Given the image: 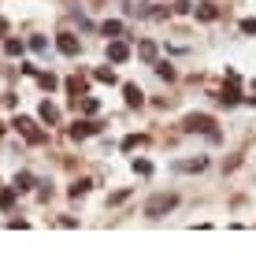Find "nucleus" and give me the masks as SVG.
I'll return each instance as SVG.
<instances>
[{
  "mask_svg": "<svg viewBox=\"0 0 256 256\" xmlns=\"http://www.w3.org/2000/svg\"><path fill=\"white\" fill-rule=\"evenodd\" d=\"M171 208H174V197H156V200L145 204V216H164V212H171Z\"/></svg>",
  "mask_w": 256,
  "mask_h": 256,
  "instance_id": "nucleus-1",
  "label": "nucleus"
},
{
  "mask_svg": "<svg viewBox=\"0 0 256 256\" xmlns=\"http://www.w3.org/2000/svg\"><path fill=\"white\" fill-rule=\"evenodd\" d=\"M212 126H216V122H212L208 116H190V119H186V130H200V134H212V138H216V130H212Z\"/></svg>",
  "mask_w": 256,
  "mask_h": 256,
  "instance_id": "nucleus-2",
  "label": "nucleus"
},
{
  "mask_svg": "<svg viewBox=\"0 0 256 256\" xmlns=\"http://www.w3.org/2000/svg\"><path fill=\"white\" fill-rule=\"evenodd\" d=\"M56 45H60V52H64V56H78V38H74V34H60Z\"/></svg>",
  "mask_w": 256,
  "mask_h": 256,
  "instance_id": "nucleus-3",
  "label": "nucleus"
},
{
  "mask_svg": "<svg viewBox=\"0 0 256 256\" xmlns=\"http://www.w3.org/2000/svg\"><path fill=\"white\" fill-rule=\"evenodd\" d=\"M15 126H19V130H22V134H26V141H34V145H38V141H45V134H41V130H38V126H34V122H30V119H19V122H15Z\"/></svg>",
  "mask_w": 256,
  "mask_h": 256,
  "instance_id": "nucleus-4",
  "label": "nucleus"
},
{
  "mask_svg": "<svg viewBox=\"0 0 256 256\" xmlns=\"http://www.w3.org/2000/svg\"><path fill=\"white\" fill-rule=\"evenodd\" d=\"M126 56H130V48L122 45V41H112V45H108V60H112V64H122Z\"/></svg>",
  "mask_w": 256,
  "mask_h": 256,
  "instance_id": "nucleus-5",
  "label": "nucleus"
},
{
  "mask_svg": "<svg viewBox=\"0 0 256 256\" xmlns=\"http://www.w3.org/2000/svg\"><path fill=\"white\" fill-rule=\"evenodd\" d=\"M122 93H126V104H130V108H138V104L145 100V93H141L138 86H122Z\"/></svg>",
  "mask_w": 256,
  "mask_h": 256,
  "instance_id": "nucleus-6",
  "label": "nucleus"
},
{
  "mask_svg": "<svg viewBox=\"0 0 256 256\" xmlns=\"http://www.w3.org/2000/svg\"><path fill=\"white\" fill-rule=\"evenodd\" d=\"M197 19L216 22V19H219V8H216V4H200V8H197Z\"/></svg>",
  "mask_w": 256,
  "mask_h": 256,
  "instance_id": "nucleus-7",
  "label": "nucleus"
},
{
  "mask_svg": "<svg viewBox=\"0 0 256 256\" xmlns=\"http://www.w3.org/2000/svg\"><path fill=\"white\" fill-rule=\"evenodd\" d=\"M70 134H74V138H90V134H96V126H93V122H74Z\"/></svg>",
  "mask_w": 256,
  "mask_h": 256,
  "instance_id": "nucleus-8",
  "label": "nucleus"
},
{
  "mask_svg": "<svg viewBox=\"0 0 256 256\" xmlns=\"http://www.w3.org/2000/svg\"><path fill=\"white\" fill-rule=\"evenodd\" d=\"M41 119H45V122H56V119H60V112H56V108H52V104L45 100V104H41Z\"/></svg>",
  "mask_w": 256,
  "mask_h": 256,
  "instance_id": "nucleus-9",
  "label": "nucleus"
},
{
  "mask_svg": "<svg viewBox=\"0 0 256 256\" xmlns=\"http://www.w3.org/2000/svg\"><path fill=\"white\" fill-rule=\"evenodd\" d=\"M119 34H122V22H116V19L104 22V38H119Z\"/></svg>",
  "mask_w": 256,
  "mask_h": 256,
  "instance_id": "nucleus-10",
  "label": "nucleus"
},
{
  "mask_svg": "<svg viewBox=\"0 0 256 256\" xmlns=\"http://www.w3.org/2000/svg\"><path fill=\"white\" fill-rule=\"evenodd\" d=\"M219 100H223V104H238V90H234V82L223 90V96H219Z\"/></svg>",
  "mask_w": 256,
  "mask_h": 256,
  "instance_id": "nucleus-11",
  "label": "nucleus"
},
{
  "mask_svg": "<svg viewBox=\"0 0 256 256\" xmlns=\"http://www.w3.org/2000/svg\"><path fill=\"white\" fill-rule=\"evenodd\" d=\"M138 52H141L145 60H152V56H156V45H152V41H141V45H138Z\"/></svg>",
  "mask_w": 256,
  "mask_h": 256,
  "instance_id": "nucleus-12",
  "label": "nucleus"
},
{
  "mask_svg": "<svg viewBox=\"0 0 256 256\" xmlns=\"http://www.w3.org/2000/svg\"><path fill=\"white\" fill-rule=\"evenodd\" d=\"M156 74H160V78H167V82H171V78H174V67H171V64H156Z\"/></svg>",
  "mask_w": 256,
  "mask_h": 256,
  "instance_id": "nucleus-13",
  "label": "nucleus"
},
{
  "mask_svg": "<svg viewBox=\"0 0 256 256\" xmlns=\"http://www.w3.org/2000/svg\"><path fill=\"white\" fill-rule=\"evenodd\" d=\"M4 52H8V56H22V41H8Z\"/></svg>",
  "mask_w": 256,
  "mask_h": 256,
  "instance_id": "nucleus-14",
  "label": "nucleus"
},
{
  "mask_svg": "<svg viewBox=\"0 0 256 256\" xmlns=\"http://www.w3.org/2000/svg\"><path fill=\"white\" fill-rule=\"evenodd\" d=\"M204 167V160H186V164H178V171H200Z\"/></svg>",
  "mask_w": 256,
  "mask_h": 256,
  "instance_id": "nucleus-15",
  "label": "nucleus"
},
{
  "mask_svg": "<svg viewBox=\"0 0 256 256\" xmlns=\"http://www.w3.org/2000/svg\"><path fill=\"white\" fill-rule=\"evenodd\" d=\"M41 78V86H45V90H56V74H48V70H45V74H38Z\"/></svg>",
  "mask_w": 256,
  "mask_h": 256,
  "instance_id": "nucleus-16",
  "label": "nucleus"
},
{
  "mask_svg": "<svg viewBox=\"0 0 256 256\" xmlns=\"http://www.w3.org/2000/svg\"><path fill=\"white\" fill-rule=\"evenodd\" d=\"M96 78H100V82H108V86H112V82H116V74H112V70H108V67H100V70H96Z\"/></svg>",
  "mask_w": 256,
  "mask_h": 256,
  "instance_id": "nucleus-17",
  "label": "nucleus"
},
{
  "mask_svg": "<svg viewBox=\"0 0 256 256\" xmlns=\"http://www.w3.org/2000/svg\"><path fill=\"white\" fill-rule=\"evenodd\" d=\"M134 171H138V174H148V171H152V164H148V160H138Z\"/></svg>",
  "mask_w": 256,
  "mask_h": 256,
  "instance_id": "nucleus-18",
  "label": "nucleus"
},
{
  "mask_svg": "<svg viewBox=\"0 0 256 256\" xmlns=\"http://www.w3.org/2000/svg\"><path fill=\"white\" fill-rule=\"evenodd\" d=\"M82 108H86V112H90V116H93V112H96V108H100V104H96V100H93V96H86V100H82Z\"/></svg>",
  "mask_w": 256,
  "mask_h": 256,
  "instance_id": "nucleus-19",
  "label": "nucleus"
},
{
  "mask_svg": "<svg viewBox=\"0 0 256 256\" xmlns=\"http://www.w3.org/2000/svg\"><path fill=\"white\" fill-rule=\"evenodd\" d=\"M242 34H256V19H245L242 22Z\"/></svg>",
  "mask_w": 256,
  "mask_h": 256,
  "instance_id": "nucleus-20",
  "label": "nucleus"
}]
</instances>
